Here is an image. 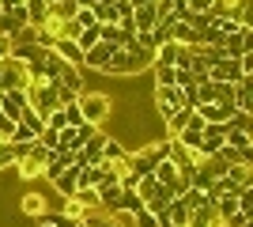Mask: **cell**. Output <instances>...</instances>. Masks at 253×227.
<instances>
[{
    "label": "cell",
    "mask_w": 253,
    "mask_h": 227,
    "mask_svg": "<svg viewBox=\"0 0 253 227\" xmlns=\"http://www.w3.org/2000/svg\"><path fill=\"white\" fill-rule=\"evenodd\" d=\"M76 106H80V114H84V121H87V125L102 129L106 121H110L114 98H110V95H102V91H84V95L76 98Z\"/></svg>",
    "instance_id": "6da1fadb"
},
{
    "label": "cell",
    "mask_w": 253,
    "mask_h": 227,
    "mask_svg": "<svg viewBox=\"0 0 253 227\" xmlns=\"http://www.w3.org/2000/svg\"><path fill=\"white\" fill-rule=\"evenodd\" d=\"M27 106L38 110V114H53V110L61 106L57 84H53V80H31V84H27Z\"/></svg>",
    "instance_id": "7a4b0ae2"
},
{
    "label": "cell",
    "mask_w": 253,
    "mask_h": 227,
    "mask_svg": "<svg viewBox=\"0 0 253 227\" xmlns=\"http://www.w3.org/2000/svg\"><path fill=\"white\" fill-rule=\"evenodd\" d=\"M53 84H57V98H61V106H68V102H76V98L84 95V68L64 65L61 76H57Z\"/></svg>",
    "instance_id": "3957f363"
},
{
    "label": "cell",
    "mask_w": 253,
    "mask_h": 227,
    "mask_svg": "<svg viewBox=\"0 0 253 227\" xmlns=\"http://www.w3.org/2000/svg\"><path fill=\"white\" fill-rule=\"evenodd\" d=\"M49 159H53V148H45V144L34 140L31 151L15 163V174H19V178H42V171H45V163H49Z\"/></svg>",
    "instance_id": "277c9868"
},
{
    "label": "cell",
    "mask_w": 253,
    "mask_h": 227,
    "mask_svg": "<svg viewBox=\"0 0 253 227\" xmlns=\"http://www.w3.org/2000/svg\"><path fill=\"white\" fill-rule=\"evenodd\" d=\"M27 84H31L27 65L15 61V57H4L0 61V91H27Z\"/></svg>",
    "instance_id": "5b68a950"
},
{
    "label": "cell",
    "mask_w": 253,
    "mask_h": 227,
    "mask_svg": "<svg viewBox=\"0 0 253 227\" xmlns=\"http://www.w3.org/2000/svg\"><path fill=\"white\" fill-rule=\"evenodd\" d=\"M219 49L223 57H242L246 49H253V27H234L231 34H223Z\"/></svg>",
    "instance_id": "8992f818"
},
{
    "label": "cell",
    "mask_w": 253,
    "mask_h": 227,
    "mask_svg": "<svg viewBox=\"0 0 253 227\" xmlns=\"http://www.w3.org/2000/svg\"><path fill=\"white\" fill-rule=\"evenodd\" d=\"M208 80H211V84H238V80H242L238 57H219V61L208 68Z\"/></svg>",
    "instance_id": "52a82bcc"
},
{
    "label": "cell",
    "mask_w": 253,
    "mask_h": 227,
    "mask_svg": "<svg viewBox=\"0 0 253 227\" xmlns=\"http://www.w3.org/2000/svg\"><path fill=\"white\" fill-rule=\"evenodd\" d=\"M185 102H181V91L178 87H155V114L159 121H167L174 110H181Z\"/></svg>",
    "instance_id": "ba28073f"
},
{
    "label": "cell",
    "mask_w": 253,
    "mask_h": 227,
    "mask_svg": "<svg viewBox=\"0 0 253 227\" xmlns=\"http://www.w3.org/2000/svg\"><path fill=\"white\" fill-rule=\"evenodd\" d=\"M49 185H53V189H57V193L64 197V201H68V197H72L76 189H80V163L72 159V163H68V167H64L61 174H57V178H49Z\"/></svg>",
    "instance_id": "9c48e42d"
},
{
    "label": "cell",
    "mask_w": 253,
    "mask_h": 227,
    "mask_svg": "<svg viewBox=\"0 0 253 227\" xmlns=\"http://www.w3.org/2000/svg\"><path fill=\"white\" fill-rule=\"evenodd\" d=\"M114 49H117V45H110V42H95V45H91V49L84 53V68H95V72H106L110 57H114Z\"/></svg>",
    "instance_id": "30bf717a"
},
{
    "label": "cell",
    "mask_w": 253,
    "mask_h": 227,
    "mask_svg": "<svg viewBox=\"0 0 253 227\" xmlns=\"http://www.w3.org/2000/svg\"><path fill=\"white\" fill-rule=\"evenodd\" d=\"M23 110H27V91H0V114H8L11 121H19Z\"/></svg>",
    "instance_id": "8fae6325"
},
{
    "label": "cell",
    "mask_w": 253,
    "mask_h": 227,
    "mask_svg": "<svg viewBox=\"0 0 253 227\" xmlns=\"http://www.w3.org/2000/svg\"><path fill=\"white\" fill-rule=\"evenodd\" d=\"M234 110L238 114H253V76H242L234 84Z\"/></svg>",
    "instance_id": "7c38bea8"
},
{
    "label": "cell",
    "mask_w": 253,
    "mask_h": 227,
    "mask_svg": "<svg viewBox=\"0 0 253 227\" xmlns=\"http://www.w3.org/2000/svg\"><path fill=\"white\" fill-rule=\"evenodd\" d=\"M155 23H159L155 4H140V8H132V31H136V34H148Z\"/></svg>",
    "instance_id": "4fadbf2b"
},
{
    "label": "cell",
    "mask_w": 253,
    "mask_h": 227,
    "mask_svg": "<svg viewBox=\"0 0 253 227\" xmlns=\"http://www.w3.org/2000/svg\"><path fill=\"white\" fill-rule=\"evenodd\" d=\"M49 49H53V53H57V57H64L68 65L84 68V49H80V45H76V42H68V38H57V42H53Z\"/></svg>",
    "instance_id": "5bb4252c"
},
{
    "label": "cell",
    "mask_w": 253,
    "mask_h": 227,
    "mask_svg": "<svg viewBox=\"0 0 253 227\" xmlns=\"http://www.w3.org/2000/svg\"><path fill=\"white\" fill-rule=\"evenodd\" d=\"M45 208H53V205L45 201L42 193H23V201H19V212H23V216H31V220H38Z\"/></svg>",
    "instance_id": "9a60e30c"
},
{
    "label": "cell",
    "mask_w": 253,
    "mask_h": 227,
    "mask_svg": "<svg viewBox=\"0 0 253 227\" xmlns=\"http://www.w3.org/2000/svg\"><path fill=\"white\" fill-rule=\"evenodd\" d=\"M140 208H144V201H140L136 189H121V197H117L114 212H121V216H132V212H140Z\"/></svg>",
    "instance_id": "2e32d148"
},
{
    "label": "cell",
    "mask_w": 253,
    "mask_h": 227,
    "mask_svg": "<svg viewBox=\"0 0 253 227\" xmlns=\"http://www.w3.org/2000/svg\"><path fill=\"white\" fill-rule=\"evenodd\" d=\"M23 8H27V27H42L45 15H49V4H45V0H23Z\"/></svg>",
    "instance_id": "e0dca14e"
},
{
    "label": "cell",
    "mask_w": 253,
    "mask_h": 227,
    "mask_svg": "<svg viewBox=\"0 0 253 227\" xmlns=\"http://www.w3.org/2000/svg\"><path fill=\"white\" fill-rule=\"evenodd\" d=\"M189 114H193V106H181V110H174L167 121H163V129H167V136H178L181 129H185V121H189Z\"/></svg>",
    "instance_id": "ac0fdd59"
},
{
    "label": "cell",
    "mask_w": 253,
    "mask_h": 227,
    "mask_svg": "<svg viewBox=\"0 0 253 227\" xmlns=\"http://www.w3.org/2000/svg\"><path fill=\"white\" fill-rule=\"evenodd\" d=\"M223 178H231L234 185H253V167H246V163H231V167L223 171Z\"/></svg>",
    "instance_id": "d6986e66"
},
{
    "label": "cell",
    "mask_w": 253,
    "mask_h": 227,
    "mask_svg": "<svg viewBox=\"0 0 253 227\" xmlns=\"http://www.w3.org/2000/svg\"><path fill=\"white\" fill-rule=\"evenodd\" d=\"M185 227H219V216H215L211 201L201 208V212H193V216H189V224H185Z\"/></svg>",
    "instance_id": "ffe728a7"
},
{
    "label": "cell",
    "mask_w": 253,
    "mask_h": 227,
    "mask_svg": "<svg viewBox=\"0 0 253 227\" xmlns=\"http://www.w3.org/2000/svg\"><path fill=\"white\" fill-rule=\"evenodd\" d=\"M76 11H80L76 0H53V4H49V15H53V19H61V23H68Z\"/></svg>",
    "instance_id": "44dd1931"
},
{
    "label": "cell",
    "mask_w": 253,
    "mask_h": 227,
    "mask_svg": "<svg viewBox=\"0 0 253 227\" xmlns=\"http://www.w3.org/2000/svg\"><path fill=\"white\" fill-rule=\"evenodd\" d=\"M19 125H27V129H31L34 136H42V129H45V114H38V110H31V106H27V110L19 114Z\"/></svg>",
    "instance_id": "7402d4cb"
},
{
    "label": "cell",
    "mask_w": 253,
    "mask_h": 227,
    "mask_svg": "<svg viewBox=\"0 0 253 227\" xmlns=\"http://www.w3.org/2000/svg\"><path fill=\"white\" fill-rule=\"evenodd\" d=\"M170 144H174V140H170V136H163V140H148V144H140V148H144L151 159L159 163V159H170Z\"/></svg>",
    "instance_id": "603a6c76"
},
{
    "label": "cell",
    "mask_w": 253,
    "mask_h": 227,
    "mask_svg": "<svg viewBox=\"0 0 253 227\" xmlns=\"http://www.w3.org/2000/svg\"><path fill=\"white\" fill-rule=\"evenodd\" d=\"M211 102H215V106H223V110H234V84H215Z\"/></svg>",
    "instance_id": "cb8c5ba5"
},
{
    "label": "cell",
    "mask_w": 253,
    "mask_h": 227,
    "mask_svg": "<svg viewBox=\"0 0 253 227\" xmlns=\"http://www.w3.org/2000/svg\"><path fill=\"white\" fill-rule=\"evenodd\" d=\"M151 72H155V87H174V68L170 65H155V61H151Z\"/></svg>",
    "instance_id": "d4e9b609"
},
{
    "label": "cell",
    "mask_w": 253,
    "mask_h": 227,
    "mask_svg": "<svg viewBox=\"0 0 253 227\" xmlns=\"http://www.w3.org/2000/svg\"><path fill=\"white\" fill-rule=\"evenodd\" d=\"M84 220H87V227H121L114 216H106L102 208H98V212H84Z\"/></svg>",
    "instance_id": "484cf974"
},
{
    "label": "cell",
    "mask_w": 253,
    "mask_h": 227,
    "mask_svg": "<svg viewBox=\"0 0 253 227\" xmlns=\"http://www.w3.org/2000/svg\"><path fill=\"white\" fill-rule=\"evenodd\" d=\"M227 129H242V133L253 136V114H238V110H234L231 121H227Z\"/></svg>",
    "instance_id": "4316f807"
},
{
    "label": "cell",
    "mask_w": 253,
    "mask_h": 227,
    "mask_svg": "<svg viewBox=\"0 0 253 227\" xmlns=\"http://www.w3.org/2000/svg\"><path fill=\"white\" fill-rule=\"evenodd\" d=\"M223 144H231V148H253V136L242 129H227V140Z\"/></svg>",
    "instance_id": "83f0119b"
},
{
    "label": "cell",
    "mask_w": 253,
    "mask_h": 227,
    "mask_svg": "<svg viewBox=\"0 0 253 227\" xmlns=\"http://www.w3.org/2000/svg\"><path fill=\"white\" fill-rule=\"evenodd\" d=\"M95 42H98V23H95V27H84V31H80V38H76V45H80L84 53H87Z\"/></svg>",
    "instance_id": "f1b7e54d"
},
{
    "label": "cell",
    "mask_w": 253,
    "mask_h": 227,
    "mask_svg": "<svg viewBox=\"0 0 253 227\" xmlns=\"http://www.w3.org/2000/svg\"><path fill=\"white\" fill-rule=\"evenodd\" d=\"M238 212H246V216L253 220V185H242V189H238Z\"/></svg>",
    "instance_id": "f546056e"
},
{
    "label": "cell",
    "mask_w": 253,
    "mask_h": 227,
    "mask_svg": "<svg viewBox=\"0 0 253 227\" xmlns=\"http://www.w3.org/2000/svg\"><path fill=\"white\" fill-rule=\"evenodd\" d=\"M34 140H38V136H34L27 125H19V121H15V129H11V140H8V144H34Z\"/></svg>",
    "instance_id": "4dcf8cb0"
},
{
    "label": "cell",
    "mask_w": 253,
    "mask_h": 227,
    "mask_svg": "<svg viewBox=\"0 0 253 227\" xmlns=\"http://www.w3.org/2000/svg\"><path fill=\"white\" fill-rule=\"evenodd\" d=\"M250 224H253V220L246 216V212H231V216L219 220V227H250Z\"/></svg>",
    "instance_id": "1f68e13d"
},
{
    "label": "cell",
    "mask_w": 253,
    "mask_h": 227,
    "mask_svg": "<svg viewBox=\"0 0 253 227\" xmlns=\"http://www.w3.org/2000/svg\"><path fill=\"white\" fill-rule=\"evenodd\" d=\"M132 227H159V220L151 216L148 208H140V212H132Z\"/></svg>",
    "instance_id": "d6a6232c"
},
{
    "label": "cell",
    "mask_w": 253,
    "mask_h": 227,
    "mask_svg": "<svg viewBox=\"0 0 253 227\" xmlns=\"http://www.w3.org/2000/svg\"><path fill=\"white\" fill-rule=\"evenodd\" d=\"M61 110H64V121H68V125H84V114H80L76 102H68V106H61Z\"/></svg>",
    "instance_id": "836d02e7"
},
{
    "label": "cell",
    "mask_w": 253,
    "mask_h": 227,
    "mask_svg": "<svg viewBox=\"0 0 253 227\" xmlns=\"http://www.w3.org/2000/svg\"><path fill=\"white\" fill-rule=\"evenodd\" d=\"M11 129H15V121H11L8 114H0V140H4V144L11 140Z\"/></svg>",
    "instance_id": "e575fe53"
},
{
    "label": "cell",
    "mask_w": 253,
    "mask_h": 227,
    "mask_svg": "<svg viewBox=\"0 0 253 227\" xmlns=\"http://www.w3.org/2000/svg\"><path fill=\"white\" fill-rule=\"evenodd\" d=\"M72 19L80 23V27H95V11H91V8H80V11L72 15Z\"/></svg>",
    "instance_id": "d590c367"
},
{
    "label": "cell",
    "mask_w": 253,
    "mask_h": 227,
    "mask_svg": "<svg viewBox=\"0 0 253 227\" xmlns=\"http://www.w3.org/2000/svg\"><path fill=\"white\" fill-rule=\"evenodd\" d=\"M8 53H11V38H8V34H0V61H4Z\"/></svg>",
    "instance_id": "8d00e7d4"
},
{
    "label": "cell",
    "mask_w": 253,
    "mask_h": 227,
    "mask_svg": "<svg viewBox=\"0 0 253 227\" xmlns=\"http://www.w3.org/2000/svg\"><path fill=\"white\" fill-rule=\"evenodd\" d=\"M23 0H0V11H11V8H19Z\"/></svg>",
    "instance_id": "74e56055"
},
{
    "label": "cell",
    "mask_w": 253,
    "mask_h": 227,
    "mask_svg": "<svg viewBox=\"0 0 253 227\" xmlns=\"http://www.w3.org/2000/svg\"><path fill=\"white\" fill-rule=\"evenodd\" d=\"M34 227H53V224H45V220H34Z\"/></svg>",
    "instance_id": "f35d334b"
},
{
    "label": "cell",
    "mask_w": 253,
    "mask_h": 227,
    "mask_svg": "<svg viewBox=\"0 0 253 227\" xmlns=\"http://www.w3.org/2000/svg\"><path fill=\"white\" fill-rule=\"evenodd\" d=\"M45 4H53V0H45Z\"/></svg>",
    "instance_id": "ab89813d"
},
{
    "label": "cell",
    "mask_w": 253,
    "mask_h": 227,
    "mask_svg": "<svg viewBox=\"0 0 253 227\" xmlns=\"http://www.w3.org/2000/svg\"><path fill=\"white\" fill-rule=\"evenodd\" d=\"M151 4H155V0H151Z\"/></svg>",
    "instance_id": "60d3db41"
}]
</instances>
